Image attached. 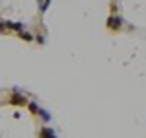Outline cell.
<instances>
[{"label": "cell", "mask_w": 146, "mask_h": 138, "mask_svg": "<svg viewBox=\"0 0 146 138\" xmlns=\"http://www.w3.org/2000/svg\"><path fill=\"white\" fill-rule=\"evenodd\" d=\"M37 138H56V132H55V128H51V127H41L39 128V132H37Z\"/></svg>", "instance_id": "cell-3"}, {"label": "cell", "mask_w": 146, "mask_h": 138, "mask_svg": "<svg viewBox=\"0 0 146 138\" xmlns=\"http://www.w3.org/2000/svg\"><path fill=\"white\" fill-rule=\"evenodd\" d=\"M49 6H51V0H39V16H43Z\"/></svg>", "instance_id": "cell-7"}, {"label": "cell", "mask_w": 146, "mask_h": 138, "mask_svg": "<svg viewBox=\"0 0 146 138\" xmlns=\"http://www.w3.org/2000/svg\"><path fill=\"white\" fill-rule=\"evenodd\" d=\"M18 37H20L22 41H25V43H31V41H35V35L31 33V31H27V29H23V31H18Z\"/></svg>", "instance_id": "cell-5"}, {"label": "cell", "mask_w": 146, "mask_h": 138, "mask_svg": "<svg viewBox=\"0 0 146 138\" xmlns=\"http://www.w3.org/2000/svg\"><path fill=\"white\" fill-rule=\"evenodd\" d=\"M123 18L119 16V14H109V18H107V22H105V25H107V29L109 31H113V33H117V31H121L123 29Z\"/></svg>", "instance_id": "cell-1"}, {"label": "cell", "mask_w": 146, "mask_h": 138, "mask_svg": "<svg viewBox=\"0 0 146 138\" xmlns=\"http://www.w3.org/2000/svg\"><path fill=\"white\" fill-rule=\"evenodd\" d=\"M25 107H27V111H29V113H31L33 117H39V111H41V107L35 103V101H27V105H25Z\"/></svg>", "instance_id": "cell-6"}, {"label": "cell", "mask_w": 146, "mask_h": 138, "mask_svg": "<svg viewBox=\"0 0 146 138\" xmlns=\"http://www.w3.org/2000/svg\"><path fill=\"white\" fill-rule=\"evenodd\" d=\"M35 41H37L39 45H45V37H43V33H41V35H37V37H35Z\"/></svg>", "instance_id": "cell-10"}, {"label": "cell", "mask_w": 146, "mask_h": 138, "mask_svg": "<svg viewBox=\"0 0 146 138\" xmlns=\"http://www.w3.org/2000/svg\"><path fill=\"white\" fill-rule=\"evenodd\" d=\"M39 117H41V119H43V123H49V121H51V113H47L45 109H41V111H39Z\"/></svg>", "instance_id": "cell-8"}, {"label": "cell", "mask_w": 146, "mask_h": 138, "mask_svg": "<svg viewBox=\"0 0 146 138\" xmlns=\"http://www.w3.org/2000/svg\"><path fill=\"white\" fill-rule=\"evenodd\" d=\"M8 105H12V107H25L27 105V97L23 95V93H18L16 90L8 95Z\"/></svg>", "instance_id": "cell-2"}, {"label": "cell", "mask_w": 146, "mask_h": 138, "mask_svg": "<svg viewBox=\"0 0 146 138\" xmlns=\"http://www.w3.org/2000/svg\"><path fill=\"white\" fill-rule=\"evenodd\" d=\"M6 29H8V31H16V33H18V31H23V29H25V25H23V23H20V22H8V20H6Z\"/></svg>", "instance_id": "cell-4"}, {"label": "cell", "mask_w": 146, "mask_h": 138, "mask_svg": "<svg viewBox=\"0 0 146 138\" xmlns=\"http://www.w3.org/2000/svg\"><path fill=\"white\" fill-rule=\"evenodd\" d=\"M8 33V29H6V20H0V35Z\"/></svg>", "instance_id": "cell-9"}]
</instances>
